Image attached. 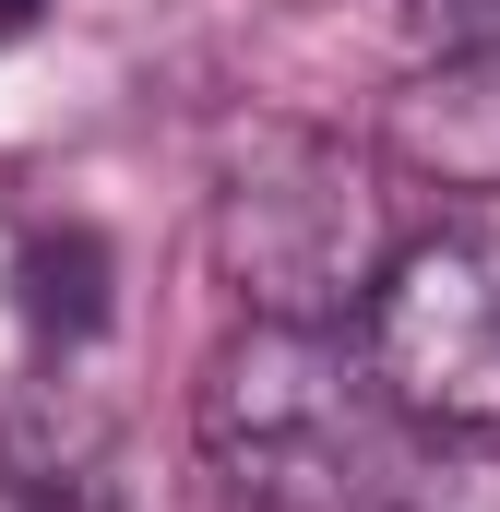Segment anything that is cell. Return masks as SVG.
Returning a JSON list of instances; mask_svg holds the SVG:
<instances>
[{
	"label": "cell",
	"mask_w": 500,
	"mask_h": 512,
	"mask_svg": "<svg viewBox=\"0 0 500 512\" xmlns=\"http://www.w3.org/2000/svg\"><path fill=\"white\" fill-rule=\"evenodd\" d=\"M203 465L250 512H370L405 465V417L346 322H250L203 370Z\"/></svg>",
	"instance_id": "cell-1"
},
{
	"label": "cell",
	"mask_w": 500,
	"mask_h": 512,
	"mask_svg": "<svg viewBox=\"0 0 500 512\" xmlns=\"http://www.w3.org/2000/svg\"><path fill=\"white\" fill-rule=\"evenodd\" d=\"M215 262L250 322H358L393 262V191L334 131H262L215 191Z\"/></svg>",
	"instance_id": "cell-2"
},
{
	"label": "cell",
	"mask_w": 500,
	"mask_h": 512,
	"mask_svg": "<svg viewBox=\"0 0 500 512\" xmlns=\"http://www.w3.org/2000/svg\"><path fill=\"white\" fill-rule=\"evenodd\" d=\"M358 358L405 429L500 441V239L477 227L393 239L381 286L358 298Z\"/></svg>",
	"instance_id": "cell-3"
},
{
	"label": "cell",
	"mask_w": 500,
	"mask_h": 512,
	"mask_svg": "<svg viewBox=\"0 0 500 512\" xmlns=\"http://www.w3.org/2000/svg\"><path fill=\"white\" fill-rule=\"evenodd\" d=\"M393 167L441 191H500V48H441V72L393 96Z\"/></svg>",
	"instance_id": "cell-4"
},
{
	"label": "cell",
	"mask_w": 500,
	"mask_h": 512,
	"mask_svg": "<svg viewBox=\"0 0 500 512\" xmlns=\"http://www.w3.org/2000/svg\"><path fill=\"white\" fill-rule=\"evenodd\" d=\"M24 322L84 346L108 322V239L96 227H60V239H24Z\"/></svg>",
	"instance_id": "cell-5"
},
{
	"label": "cell",
	"mask_w": 500,
	"mask_h": 512,
	"mask_svg": "<svg viewBox=\"0 0 500 512\" xmlns=\"http://www.w3.org/2000/svg\"><path fill=\"white\" fill-rule=\"evenodd\" d=\"M370 512H500V453L489 441H441V453H405L381 477Z\"/></svg>",
	"instance_id": "cell-6"
},
{
	"label": "cell",
	"mask_w": 500,
	"mask_h": 512,
	"mask_svg": "<svg viewBox=\"0 0 500 512\" xmlns=\"http://www.w3.org/2000/svg\"><path fill=\"white\" fill-rule=\"evenodd\" d=\"M429 48H500V0H417Z\"/></svg>",
	"instance_id": "cell-7"
},
{
	"label": "cell",
	"mask_w": 500,
	"mask_h": 512,
	"mask_svg": "<svg viewBox=\"0 0 500 512\" xmlns=\"http://www.w3.org/2000/svg\"><path fill=\"white\" fill-rule=\"evenodd\" d=\"M36 12H48V0H0V36H24V24H36Z\"/></svg>",
	"instance_id": "cell-8"
}]
</instances>
